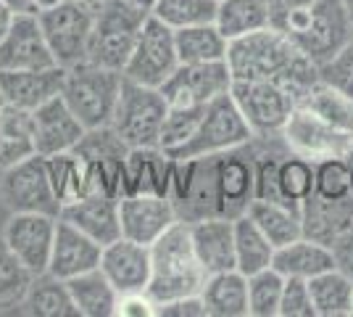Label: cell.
<instances>
[{"instance_id":"obj_1","label":"cell","mask_w":353,"mask_h":317,"mask_svg":"<svg viewBox=\"0 0 353 317\" xmlns=\"http://www.w3.org/2000/svg\"><path fill=\"white\" fill-rule=\"evenodd\" d=\"M227 64L235 79L274 82L293 93L295 101H301L322 79L319 66L274 27L232 40L227 50Z\"/></svg>"},{"instance_id":"obj_2","label":"cell","mask_w":353,"mask_h":317,"mask_svg":"<svg viewBox=\"0 0 353 317\" xmlns=\"http://www.w3.org/2000/svg\"><path fill=\"white\" fill-rule=\"evenodd\" d=\"M208 272L195 254L190 222L179 220L150 243V286L148 294L156 304L174 302L182 296H201Z\"/></svg>"},{"instance_id":"obj_3","label":"cell","mask_w":353,"mask_h":317,"mask_svg":"<svg viewBox=\"0 0 353 317\" xmlns=\"http://www.w3.org/2000/svg\"><path fill=\"white\" fill-rule=\"evenodd\" d=\"M303 56L319 69L353 40V27L343 0H314L303 8L280 16L274 24Z\"/></svg>"},{"instance_id":"obj_4","label":"cell","mask_w":353,"mask_h":317,"mask_svg":"<svg viewBox=\"0 0 353 317\" xmlns=\"http://www.w3.org/2000/svg\"><path fill=\"white\" fill-rule=\"evenodd\" d=\"M121 85H124L121 72L82 61L63 72L61 98L69 104V108L88 130H95L114 122Z\"/></svg>"},{"instance_id":"obj_5","label":"cell","mask_w":353,"mask_h":317,"mask_svg":"<svg viewBox=\"0 0 353 317\" xmlns=\"http://www.w3.org/2000/svg\"><path fill=\"white\" fill-rule=\"evenodd\" d=\"M148 16V11L137 8L130 0H108L101 8H95L88 50L90 64L124 72V64L145 27Z\"/></svg>"},{"instance_id":"obj_6","label":"cell","mask_w":353,"mask_h":317,"mask_svg":"<svg viewBox=\"0 0 353 317\" xmlns=\"http://www.w3.org/2000/svg\"><path fill=\"white\" fill-rule=\"evenodd\" d=\"M250 140H253V133H250L248 122L240 114L232 95L227 93L203 108V117L192 130V135L169 156L174 162H190V159L216 156V153L248 146Z\"/></svg>"},{"instance_id":"obj_7","label":"cell","mask_w":353,"mask_h":317,"mask_svg":"<svg viewBox=\"0 0 353 317\" xmlns=\"http://www.w3.org/2000/svg\"><path fill=\"white\" fill-rule=\"evenodd\" d=\"M166 114H169V104L159 88L124 79L111 127L130 148H156V146L161 148Z\"/></svg>"},{"instance_id":"obj_8","label":"cell","mask_w":353,"mask_h":317,"mask_svg":"<svg viewBox=\"0 0 353 317\" xmlns=\"http://www.w3.org/2000/svg\"><path fill=\"white\" fill-rule=\"evenodd\" d=\"M37 19H40L48 48L59 66L69 69V66L88 61L95 8H90L79 0H61L50 8L37 11Z\"/></svg>"},{"instance_id":"obj_9","label":"cell","mask_w":353,"mask_h":317,"mask_svg":"<svg viewBox=\"0 0 353 317\" xmlns=\"http://www.w3.org/2000/svg\"><path fill=\"white\" fill-rule=\"evenodd\" d=\"M230 95L248 122L253 137H261V140L280 137L285 122L290 119L293 108L298 106L290 90L261 79H235Z\"/></svg>"},{"instance_id":"obj_10","label":"cell","mask_w":353,"mask_h":317,"mask_svg":"<svg viewBox=\"0 0 353 317\" xmlns=\"http://www.w3.org/2000/svg\"><path fill=\"white\" fill-rule=\"evenodd\" d=\"M0 201L11 211H32V214H61V201L56 198L53 182L48 175L45 156L34 153L0 172Z\"/></svg>"},{"instance_id":"obj_11","label":"cell","mask_w":353,"mask_h":317,"mask_svg":"<svg viewBox=\"0 0 353 317\" xmlns=\"http://www.w3.org/2000/svg\"><path fill=\"white\" fill-rule=\"evenodd\" d=\"M176 66H179V53H176L174 30L159 21L156 16H148L145 27L124 64L121 72L124 79L161 90L163 82L176 72Z\"/></svg>"},{"instance_id":"obj_12","label":"cell","mask_w":353,"mask_h":317,"mask_svg":"<svg viewBox=\"0 0 353 317\" xmlns=\"http://www.w3.org/2000/svg\"><path fill=\"white\" fill-rule=\"evenodd\" d=\"M280 137L288 151L298 153L314 164L324 159H348V153L353 151V133L327 124L316 114L306 111L303 106L293 108Z\"/></svg>"},{"instance_id":"obj_13","label":"cell","mask_w":353,"mask_h":317,"mask_svg":"<svg viewBox=\"0 0 353 317\" xmlns=\"http://www.w3.org/2000/svg\"><path fill=\"white\" fill-rule=\"evenodd\" d=\"M235 77L227 61L208 64H179L176 72L163 82V98L169 106L179 108H206L219 95L232 90Z\"/></svg>"},{"instance_id":"obj_14","label":"cell","mask_w":353,"mask_h":317,"mask_svg":"<svg viewBox=\"0 0 353 317\" xmlns=\"http://www.w3.org/2000/svg\"><path fill=\"white\" fill-rule=\"evenodd\" d=\"M56 227H59V217L53 214L14 211L3 227V241L32 275H40V272H48V265H50Z\"/></svg>"},{"instance_id":"obj_15","label":"cell","mask_w":353,"mask_h":317,"mask_svg":"<svg viewBox=\"0 0 353 317\" xmlns=\"http://www.w3.org/2000/svg\"><path fill=\"white\" fill-rule=\"evenodd\" d=\"M216 188H219V214L235 220L245 214L256 198V151L253 140L232 151L216 153Z\"/></svg>"},{"instance_id":"obj_16","label":"cell","mask_w":353,"mask_h":317,"mask_svg":"<svg viewBox=\"0 0 353 317\" xmlns=\"http://www.w3.org/2000/svg\"><path fill=\"white\" fill-rule=\"evenodd\" d=\"M121 236L137 243H156L169 227L179 222L174 201L156 193H127L119 198Z\"/></svg>"},{"instance_id":"obj_17","label":"cell","mask_w":353,"mask_h":317,"mask_svg":"<svg viewBox=\"0 0 353 317\" xmlns=\"http://www.w3.org/2000/svg\"><path fill=\"white\" fill-rule=\"evenodd\" d=\"M59 66L40 27L37 14H16L0 40V69H48Z\"/></svg>"},{"instance_id":"obj_18","label":"cell","mask_w":353,"mask_h":317,"mask_svg":"<svg viewBox=\"0 0 353 317\" xmlns=\"http://www.w3.org/2000/svg\"><path fill=\"white\" fill-rule=\"evenodd\" d=\"M32 122H34V140H37L40 156L74 151L88 133V127L79 122V117L69 108V104L61 95L37 106L32 111Z\"/></svg>"},{"instance_id":"obj_19","label":"cell","mask_w":353,"mask_h":317,"mask_svg":"<svg viewBox=\"0 0 353 317\" xmlns=\"http://www.w3.org/2000/svg\"><path fill=\"white\" fill-rule=\"evenodd\" d=\"M98 267L111 280V286L119 291V296L134 294V291H148L150 286V246L121 236L103 246Z\"/></svg>"},{"instance_id":"obj_20","label":"cell","mask_w":353,"mask_h":317,"mask_svg":"<svg viewBox=\"0 0 353 317\" xmlns=\"http://www.w3.org/2000/svg\"><path fill=\"white\" fill-rule=\"evenodd\" d=\"M63 66L48 69H0V95L3 104L34 111L45 101L61 95Z\"/></svg>"},{"instance_id":"obj_21","label":"cell","mask_w":353,"mask_h":317,"mask_svg":"<svg viewBox=\"0 0 353 317\" xmlns=\"http://www.w3.org/2000/svg\"><path fill=\"white\" fill-rule=\"evenodd\" d=\"M101 254H103L101 243L92 241L79 227L69 225L66 220L59 217L56 241H53V251H50V265H48L50 275H56L61 280H72L82 272L95 270L101 265Z\"/></svg>"},{"instance_id":"obj_22","label":"cell","mask_w":353,"mask_h":317,"mask_svg":"<svg viewBox=\"0 0 353 317\" xmlns=\"http://www.w3.org/2000/svg\"><path fill=\"white\" fill-rule=\"evenodd\" d=\"M69 225L79 227L85 236L101 246L121 238V220H119V196L108 193H88L85 198L66 204L59 214Z\"/></svg>"},{"instance_id":"obj_23","label":"cell","mask_w":353,"mask_h":317,"mask_svg":"<svg viewBox=\"0 0 353 317\" xmlns=\"http://www.w3.org/2000/svg\"><path fill=\"white\" fill-rule=\"evenodd\" d=\"M195 254L208 275L237 270L235 265V220L230 217H203L190 222Z\"/></svg>"},{"instance_id":"obj_24","label":"cell","mask_w":353,"mask_h":317,"mask_svg":"<svg viewBox=\"0 0 353 317\" xmlns=\"http://www.w3.org/2000/svg\"><path fill=\"white\" fill-rule=\"evenodd\" d=\"M172 172L174 159L163 148H130L124 162V193H156L169 196L172 193Z\"/></svg>"},{"instance_id":"obj_25","label":"cell","mask_w":353,"mask_h":317,"mask_svg":"<svg viewBox=\"0 0 353 317\" xmlns=\"http://www.w3.org/2000/svg\"><path fill=\"white\" fill-rule=\"evenodd\" d=\"M272 267L280 275H285V278L311 280V278H316L322 272L335 270L338 262H335L332 246L316 241V238H309V236H301V238L285 243L274 251Z\"/></svg>"},{"instance_id":"obj_26","label":"cell","mask_w":353,"mask_h":317,"mask_svg":"<svg viewBox=\"0 0 353 317\" xmlns=\"http://www.w3.org/2000/svg\"><path fill=\"white\" fill-rule=\"evenodd\" d=\"M301 220H303V236L332 246L353 222V196L327 201L311 193L301 206Z\"/></svg>"},{"instance_id":"obj_27","label":"cell","mask_w":353,"mask_h":317,"mask_svg":"<svg viewBox=\"0 0 353 317\" xmlns=\"http://www.w3.org/2000/svg\"><path fill=\"white\" fill-rule=\"evenodd\" d=\"M201 302L208 317H250L248 307V275L227 270L208 275L201 291Z\"/></svg>"},{"instance_id":"obj_28","label":"cell","mask_w":353,"mask_h":317,"mask_svg":"<svg viewBox=\"0 0 353 317\" xmlns=\"http://www.w3.org/2000/svg\"><path fill=\"white\" fill-rule=\"evenodd\" d=\"M37 153L32 111L3 104L0 108V172Z\"/></svg>"},{"instance_id":"obj_29","label":"cell","mask_w":353,"mask_h":317,"mask_svg":"<svg viewBox=\"0 0 353 317\" xmlns=\"http://www.w3.org/2000/svg\"><path fill=\"white\" fill-rule=\"evenodd\" d=\"M45 162H48V175H50V182H53L56 198L61 201V209L66 204H74V201L85 198L88 193H95L88 159L79 151L45 156Z\"/></svg>"},{"instance_id":"obj_30","label":"cell","mask_w":353,"mask_h":317,"mask_svg":"<svg viewBox=\"0 0 353 317\" xmlns=\"http://www.w3.org/2000/svg\"><path fill=\"white\" fill-rule=\"evenodd\" d=\"M66 286L79 317H117L119 291L111 286L101 267L66 280Z\"/></svg>"},{"instance_id":"obj_31","label":"cell","mask_w":353,"mask_h":317,"mask_svg":"<svg viewBox=\"0 0 353 317\" xmlns=\"http://www.w3.org/2000/svg\"><path fill=\"white\" fill-rule=\"evenodd\" d=\"M214 24L232 43L250 32L272 27V8L266 0H219Z\"/></svg>"},{"instance_id":"obj_32","label":"cell","mask_w":353,"mask_h":317,"mask_svg":"<svg viewBox=\"0 0 353 317\" xmlns=\"http://www.w3.org/2000/svg\"><path fill=\"white\" fill-rule=\"evenodd\" d=\"M245 214L259 225V230L272 241L274 249H280L285 243L303 236L301 211L293 209V206H285V204H277V201H266V198H253Z\"/></svg>"},{"instance_id":"obj_33","label":"cell","mask_w":353,"mask_h":317,"mask_svg":"<svg viewBox=\"0 0 353 317\" xmlns=\"http://www.w3.org/2000/svg\"><path fill=\"white\" fill-rule=\"evenodd\" d=\"M311 302L316 317L353 315V278L343 270H327L309 280Z\"/></svg>"},{"instance_id":"obj_34","label":"cell","mask_w":353,"mask_h":317,"mask_svg":"<svg viewBox=\"0 0 353 317\" xmlns=\"http://www.w3.org/2000/svg\"><path fill=\"white\" fill-rule=\"evenodd\" d=\"M179 64H208V61H227L230 40L219 32L214 21L195 24L185 30H174Z\"/></svg>"},{"instance_id":"obj_35","label":"cell","mask_w":353,"mask_h":317,"mask_svg":"<svg viewBox=\"0 0 353 317\" xmlns=\"http://www.w3.org/2000/svg\"><path fill=\"white\" fill-rule=\"evenodd\" d=\"M24 312L40 317H72L77 315V307L72 302V294L66 280H61L50 272H40L32 278L27 296H24Z\"/></svg>"},{"instance_id":"obj_36","label":"cell","mask_w":353,"mask_h":317,"mask_svg":"<svg viewBox=\"0 0 353 317\" xmlns=\"http://www.w3.org/2000/svg\"><path fill=\"white\" fill-rule=\"evenodd\" d=\"M274 246L259 230V225L248 214L235 217V265L243 275H256V272L272 267L274 262Z\"/></svg>"},{"instance_id":"obj_37","label":"cell","mask_w":353,"mask_h":317,"mask_svg":"<svg viewBox=\"0 0 353 317\" xmlns=\"http://www.w3.org/2000/svg\"><path fill=\"white\" fill-rule=\"evenodd\" d=\"M298 106H303L306 111L316 114L319 119H324L327 124L353 133V95H348L345 90H340L335 85L319 79L314 88H311Z\"/></svg>"},{"instance_id":"obj_38","label":"cell","mask_w":353,"mask_h":317,"mask_svg":"<svg viewBox=\"0 0 353 317\" xmlns=\"http://www.w3.org/2000/svg\"><path fill=\"white\" fill-rule=\"evenodd\" d=\"M314 193V162L285 151L277 164V201L301 211L303 201Z\"/></svg>"},{"instance_id":"obj_39","label":"cell","mask_w":353,"mask_h":317,"mask_svg":"<svg viewBox=\"0 0 353 317\" xmlns=\"http://www.w3.org/2000/svg\"><path fill=\"white\" fill-rule=\"evenodd\" d=\"M216 6L219 0H156L150 16H156L172 30H185V27L214 21Z\"/></svg>"},{"instance_id":"obj_40","label":"cell","mask_w":353,"mask_h":317,"mask_svg":"<svg viewBox=\"0 0 353 317\" xmlns=\"http://www.w3.org/2000/svg\"><path fill=\"white\" fill-rule=\"evenodd\" d=\"M282 288H285V275H280L274 267L248 275L250 317H280Z\"/></svg>"},{"instance_id":"obj_41","label":"cell","mask_w":353,"mask_h":317,"mask_svg":"<svg viewBox=\"0 0 353 317\" xmlns=\"http://www.w3.org/2000/svg\"><path fill=\"white\" fill-rule=\"evenodd\" d=\"M32 275L14 251L0 238V307H21L27 288L32 283Z\"/></svg>"},{"instance_id":"obj_42","label":"cell","mask_w":353,"mask_h":317,"mask_svg":"<svg viewBox=\"0 0 353 317\" xmlns=\"http://www.w3.org/2000/svg\"><path fill=\"white\" fill-rule=\"evenodd\" d=\"M314 196L327 201L353 196L348 159H324L314 164Z\"/></svg>"},{"instance_id":"obj_43","label":"cell","mask_w":353,"mask_h":317,"mask_svg":"<svg viewBox=\"0 0 353 317\" xmlns=\"http://www.w3.org/2000/svg\"><path fill=\"white\" fill-rule=\"evenodd\" d=\"M280 317H316L314 302H311L309 280L301 278H285L280 302Z\"/></svg>"},{"instance_id":"obj_44","label":"cell","mask_w":353,"mask_h":317,"mask_svg":"<svg viewBox=\"0 0 353 317\" xmlns=\"http://www.w3.org/2000/svg\"><path fill=\"white\" fill-rule=\"evenodd\" d=\"M319 75H322L324 82H330V85L353 95V40L340 50L335 59L324 64Z\"/></svg>"},{"instance_id":"obj_45","label":"cell","mask_w":353,"mask_h":317,"mask_svg":"<svg viewBox=\"0 0 353 317\" xmlns=\"http://www.w3.org/2000/svg\"><path fill=\"white\" fill-rule=\"evenodd\" d=\"M117 317H159V304L148 291L121 294L119 296Z\"/></svg>"},{"instance_id":"obj_46","label":"cell","mask_w":353,"mask_h":317,"mask_svg":"<svg viewBox=\"0 0 353 317\" xmlns=\"http://www.w3.org/2000/svg\"><path fill=\"white\" fill-rule=\"evenodd\" d=\"M159 317H208L201 296H182L174 302L159 304Z\"/></svg>"},{"instance_id":"obj_47","label":"cell","mask_w":353,"mask_h":317,"mask_svg":"<svg viewBox=\"0 0 353 317\" xmlns=\"http://www.w3.org/2000/svg\"><path fill=\"white\" fill-rule=\"evenodd\" d=\"M332 251H335L338 270H343L345 275H351L353 278V222H351V227L340 236L338 241L332 243Z\"/></svg>"},{"instance_id":"obj_48","label":"cell","mask_w":353,"mask_h":317,"mask_svg":"<svg viewBox=\"0 0 353 317\" xmlns=\"http://www.w3.org/2000/svg\"><path fill=\"white\" fill-rule=\"evenodd\" d=\"M269 3V8H272V24L280 19V16L290 14L295 8H303V6H309L314 0H266Z\"/></svg>"},{"instance_id":"obj_49","label":"cell","mask_w":353,"mask_h":317,"mask_svg":"<svg viewBox=\"0 0 353 317\" xmlns=\"http://www.w3.org/2000/svg\"><path fill=\"white\" fill-rule=\"evenodd\" d=\"M14 11L0 0V40L6 37V32H8V27H11V21H14Z\"/></svg>"},{"instance_id":"obj_50","label":"cell","mask_w":353,"mask_h":317,"mask_svg":"<svg viewBox=\"0 0 353 317\" xmlns=\"http://www.w3.org/2000/svg\"><path fill=\"white\" fill-rule=\"evenodd\" d=\"M14 14H37L34 11V6H32V0H3Z\"/></svg>"},{"instance_id":"obj_51","label":"cell","mask_w":353,"mask_h":317,"mask_svg":"<svg viewBox=\"0 0 353 317\" xmlns=\"http://www.w3.org/2000/svg\"><path fill=\"white\" fill-rule=\"evenodd\" d=\"M61 0H32V6H34V11H43V8H50V6H56Z\"/></svg>"},{"instance_id":"obj_52","label":"cell","mask_w":353,"mask_h":317,"mask_svg":"<svg viewBox=\"0 0 353 317\" xmlns=\"http://www.w3.org/2000/svg\"><path fill=\"white\" fill-rule=\"evenodd\" d=\"M130 3H134L137 8H143V11H148V14H150L153 6H156V0H130Z\"/></svg>"},{"instance_id":"obj_53","label":"cell","mask_w":353,"mask_h":317,"mask_svg":"<svg viewBox=\"0 0 353 317\" xmlns=\"http://www.w3.org/2000/svg\"><path fill=\"white\" fill-rule=\"evenodd\" d=\"M79 3H85V6H90V8H101V6L108 3V0H79Z\"/></svg>"},{"instance_id":"obj_54","label":"cell","mask_w":353,"mask_h":317,"mask_svg":"<svg viewBox=\"0 0 353 317\" xmlns=\"http://www.w3.org/2000/svg\"><path fill=\"white\" fill-rule=\"evenodd\" d=\"M345 11H348V19H351V27H353V0H343Z\"/></svg>"},{"instance_id":"obj_55","label":"cell","mask_w":353,"mask_h":317,"mask_svg":"<svg viewBox=\"0 0 353 317\" xmlns=\"http://www.w3.org/2000/svg\"><path fill=\"white\" fill-rule=\"evenodd\" d=\"M348 166H351V188H353V151L348 153Z\"/></svg>"},{"instance_id":"obj_56","label":"cell","mask_w":353,"mask_h":317,"mask_svg":"<svg viewBox=\"0 0 353 317\" xmlns=\"http://www.w3.org/2000/svg\"><path fill=\"white\" fill-rule=\"evenodd\" d=\"M0 108H3V95H0Z\"/></svg>"}]
</instances>
